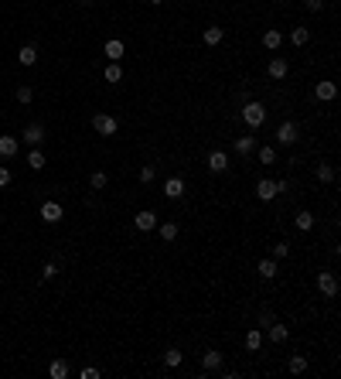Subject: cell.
I'll return each mask as SVG.
<instances>
[{"label":"cell","instance_id":"obj_15","mask_svg":"<svg viewBox=\"0 0 341 379\" xmlns=\"http://www.w3.org/2000/svg\"><path fill=\"white\" fill-rule=\"evenodd\" d=\"M222 38H225V31H222V28H215V24H212V28H205V31H202V41H205V45H218Z\"/></svg>","mask_w":341,"mask_h":379},{"label":"cell","instance_id":"obj_14","mask_svg":"<svg viewBox=\"0 0 341 379\" xmlns=\"http://www.w3.org/2000/svg\"><path fill=\"white\" fill-rule=\"evenodd\" d=\"M164 195H167V198H181V195H184V181H181V178H167V184H164Z\"/></svg>","mask_w":341,"mask_h":379},{"label":"cell","instance_id":"obj_31","mask_svg":"<svg viewBox=\"0 0 341 379\" xmlns=\"http://www.w3.org/2000/svg\"><path fill=\"white\" fill-rule=\"evenodd\" d=\"M287 369H290V372H304V369H307V359H304V356H294L290 362H287Z\"/></svg>","mask_w":341,"mask_h":379},{"label":"cell","instance_id":"obj_21","mask_svg":"<svg viewBox=\"0 0 341 379\" xmlns=\"http://www.w3.org/2000/svg\"><path fill=\"white\" fill-rule=\"evenodd\" d=\"M290 41H294L297 48L307 45V41H310V31H307V28H294V31H290Z\"/></svg>","mask_w":341,"mask_h":379},{"label":"cell","instance_id":"obj_29","mask_svg":"<svg viewBox=\"0 0 341 379\" xmlns=\"http://www.w3.org/2000/svg\"><path fill=\"white\" fill-rule=\"evenodd\" d=\"M318 181H321V184L334 181V168H331V164H321V168H318Z\"/></svg>","mask_w":341,"mask_h":379},{"label":"cell","instance_id":"obj_7","mask_svg":"<svg viewBox=\"0 0 341 379\" xmlns=\"http://www.w3.org/2000/svg\"><path fill=\"white\" fill-rule=\"evenodd\" d=\"M21 140H27V144H34V147H38V144L45 140V126H41V123H31V126L21 133Z\"/></svg>","mask_w":341,"mask_h":379},{"label":"cell","instance_id":"obj_10","mask_svg":"<svg viewBox=\"0 0 341 379\" xmlns=\"http://www.w3.org/2000/svg\"><path fill=\"white\" fill-rule=\"evenodd\" d=\"M41 219H45V222H62V205H58V202H45V205H41Z\"/></svg>","mask_w":341,"mask_h":379},{"label":"cell","instance_id":"obj_17","mask_svg":"<svg viewBox=\"0 0 341 379\" xmlns=\"http://www.w3.org/2000/svg\"><path fill=\"white\" fill-rule=\"evenodd\" d=\"M263 45L270 48V51H276V48L283 45V35H280V31H273V28H270V31L263 35Z\"/></svg>","mask_w":341,"mask_h":379},{"label":"cell","instance_id":"obj_1","mask_svg":"<svg viewBox=\"0 0 341 379\" xmlns=\"http://www.w3.org/2000/svg\"><path fill=\"white\" fill-rule=\"evenodd\" d=\"M242 120H246V126H263V120H266V106L263 103H252V99H246V106H242Z\"/></svg>","mask_w":341,"mask_h":379},{"label":"cell","instance_id":"obj_2","mask_svg":"<svg viewBox=\"0 0 341 379\" xmlns=\"http://www.w3.org/2000/svg\"><path fill=\"white\" fill-rule=\"evenodd\" d=\"M92 126H96V133H102V137H113L116 133V120L106 113H96L92 116Z\"/></svg>","mask_w":341,"mask_h":379},{"label":"cell","instance_id":"obj_18","mask_svg":"<svg viewBox=\"0 0 341 379\" xmlns=\"http://www.w3.org/2000/svg\"><path fill=\"white\" fill-rule=\"evenodd\" d=\"M266 332H270V338H273V342H276V345H280V342H287V338H290V332H287V324H276V321H273L270 328H266Z\"/></svg>","mask_w":341,"mask_h":379},{"label":"cell","instance_id":"obj_23","mask_svg":"<svg viewBox=\"0 0 341 379\" xmlns=\"http://www.w3.org/2000/svg\"><path fill=\"white\" fill-rule=\"evenodd\" d=\"M260 345H263V332H260V328H252V332L246 335V348H249V352H256Z\"/></svg>","mask_w":341,"mask_h":379},{"label":"cell","instance_id":"obj_19","mask_svg":"<svg viewBox=\"0 0 341 379\" xmlns=\"http://www.w3.org/2000/svg\"><path fill=\"white\" fill-rule=\"evenodd\" d=\"M202 366H205V372H212V369H218V366H222V352H205Z\"/></svg>","mask_w":341,"mask_h":379},{"label":"cell","instance_id":"obj_13","mask_svg":"<svg viewBox=\"0 0 341 379\" xmlns=\"http://www.w3.org/2000/svg\"><path fill=\"white\" fill-rule=\"evenodd\" d=\"M17 147H21V140H17V137H0V157H14Z\"/></svg>","mask_w":341,"mask_h":379},{"label":"cell","instance_id":"obj_6","mask_svg":"<svg viewBox=\"0 0 341 379\" xmlns=\"http://www.w3.org/2000/svg\"><path fill=\"white\" fill-rule=\"evenodd\" d=\"M314 96H318L321 103H331V99L338 96V86H334V82H318V86H314Z\"/></svg>","mask_w":341,"mask_h":379},{"label":"cell","instance_id":"obj_35","mask_svg":"<svg viewBox=\"0 0 341 379\" xmlns=\"http://www.w3.org/2000/svg\"><path fill=\"white\" fill-rule=\"evenodd\" d=\"M140 181H144V184L154 181V164H144V168H140Z\"/></svg>","mask_w":341,"mask_h":379},{"label":"cell","instance_id":"obj_26","mask_svg":"<svg viewBox=\"0 0 341 379\" xmlns=\"http://www.w3.org/2000/svg\"><path fill=\"white\" fill-rule=\"evenodd\" d=\"M181 348H167V352H164V362H167V366L170 369H178V366H181Z\"/></svg>","mask_w":341,"mask_h":379},{"label":"cell","instance_id":"obj_3","mask_svg":"<svg viewBox=\"0 0 341 379\" xmlns=\"http://www.w3.org/2000/svg\"><path fill=\"white\" fill-rule=\"evenodd\" d=\"M276 195H280V192H276V181H270V178H263V181L256 184V198H260V202H273Z\"/></svg>","mask_w":341,"mask_h":379},{"label":"cell","instance_id":"obj_11","mask_svg":"<svg viewBox=\"0 0 341 379\" xmlns=\"http://www.w3.org/2000/svg\"><path fill=\"white\" fill-rule=\"evenodd\" d=\"M266 72H270V79H283L287 72H290V65H287V58H273L270 65H266Z\"/></svg>","mask_w":341,"mask_h":379},{"label":"cell","instance_id":"obj_38","mask_svg":"<svg viewBox=\"0 0 341 379\" xmlns=\"http://www.w3.org/2000/svg\"><path fill=\"white\" fill-rule=\"evenodd\" d=\"M58 274V266L55 263H45V270H41V277H45V280H51V277Z\"/></svg>","mask_w":341,"mask_h":379},{"label":"cell","instance_id":"obj_39","mask_svg":"<svg viewBox=\"0 0 341 379\" xmlns=\"http://www.w3.org/2000/svg\"><path fill=\"white\" fill-rule=\"evenodd\" d=\"M270 324H273V314H270V311H263V314H260V328H270Z\"/></svg>","mask_w":341,"mask_h":379},{"label":"cell","instance_id":"obj_9","mask_svg":"<svg viewBox=\"0 0 341 379\" xmlns=\"http://www.w3.org/2000/svg\"><path fill=\"white\" fill-rule=\"evenodd\" d=\"M276 140H280V144H294V140H297V126L290 123V120H283L280 130H276Z\"/></svg>","mask_w":341,"mask_h":379},{"label":"cell","instance_id":"obj_22","mask_svg":"<svg viewBox=\"0 0 341 379\" xmlns=\"http://www.w3.org/2000/svg\"><path fill=\"white\" fill-rule=\"evenodd\" d=\"M27 168H31V171H41V168H45V154H41V150H31V154H27Z\"/></svg>","mask_w":341,"mask_h":379},{"label":"cell","instance_id":"obj_33","mask_svg":"<svg viewBox=\"0 0 341 379\" xmlns=\"http://www.w3.org/2000/svg\"><path fill=\"white\" fill-rule=\"evenodd\" d=\"M283 256H290V242H276L273 246V260H283Z\"/></svg>","mask_w":341,"mask_h":379},{"label":"cell","instance_id":"obj_20","mask_svg":"<svg viewBox=\"0 0 341 379\" xmlns=\"http://www.w3.org/2000/svg\"><path fill=\"white\" fill-rule=\"evenodd\" d=\"M17 58H21V65H34V62H38V48H34V45H24Z\"/></svg>","mask_w":341,"mask_h":379},{"label":"cell","instance_id":"obj_34","mask_svg":"<svg viewBox=\"0 0 341 379\" xmlns=\"http://www.w3.org/2000/svg\"><path fill=\"white\" fill-rule=\"evenodd\" d=\"M106 181H109V178H106V171H96V174L89 178V184H92V188H106Z\"/></svg>","mask_w":341,"mask_h":379},{"label":"cell","instance_id":"obj_8","mask_svg":"<svg viewBox=\"0 0 341 379\" xmlns=\"http://www.w3.org/2000/svg\"><path fill=\"white\" fill-rule=\"evenodd\" d=\"M102 51H106V58H113V62H120V58L126 55V45L120 41V38H113V41H106V48H102Z\"/></svg>","mask_w":341,"mask_h":379},{"label":"cell","instance_id":"obj_28","mask_svg":"<svg viewBox=\"0 0 341 379\" xmlns=\"http://www.w3.org/2000/svg\"><path fill=\"white\" fill-rule=\"evenodd\" d=\"M102 79H106V82H120V79H123V69H120V65H106Z\"/></svg>","mask_w":341,"mask_h":379},{"label":"cell","instance_id":"obj_27","mask_svg":"<svg viewBox=\"0 0 341 379\" xmlns=\"http://www.w3.org/2000/svg\"><path fill=\"white\" fill-rule=\"evenodd\" d=\"M160 239L174 242V239H178V226H174V222H164V226H160Z\"/></svg>","mask_w":341,"mask_h":379},{"label":"cell","instance_id":"obj_4","mask_svg":"<svg viewBox=\"0 0 341 379\" xmlns=\"http://www.w3.org/2000/svg\"><path fill=\"white\" fill-rule=\"evenodd\" d=\"M318 290L324 294V297H334V294H338V280H334V274H318Z\"/></svg>","mask_w":341,"mask_h":379},{"label":"cell","instance_id":"obj_40","mask_svg":"<svg viewBox=\"0 0 341 379\" xmlns=\"http://www.w3.org/2000/svg\"><path fill=\"white\" fill-rule=\"evenodd\" d=\"M4 184H11V171H7V168L0 164V188H4Z\"/></svg>","mask_w":341,"mask_h":379},{"label":"cell","instance_id":"obj_25","mask_svg":"<svg viewBox=\"0 0 341 379\" xmlns=\"http://www.w3.org/2000/svg\"><path fill=\"white\" fill-rule=\"evenodd\" d=\"M256 270H260V277H266V280H270V277H276V260H260V266H256Z\"/></svg>","mask_w":341,"mask_h":379},{"label":"cell","instance_id":"obj_37","mask_svg":"<svg viewBox=\"0 0 341 379\" xmlns=\"http://www.w3.org/2000/svg\"><path fill=\"white\" fill-rule=\"evenodd\" d=\"M304 7H307L310 14H318L321 7H324V0H304Z\"/></svg>","mask_w":341,"mask_h":379},{"label":"cell","instance_id":"obj_30","mask_svg":"<svg viewBox=\"0 0 341 379\" xmlns=\"http://www.w3.org/2000/svg\"><path fill=\"white\" fill-rule=\"evenodd\" d=\"M310 226H314V215H310V212H297V229H310Z\"/></svg>","mask_w":341,"mask_h":379},{"label":"cell","instance_id":"obj_36","mask_svg":"<svg viewBox=\"0 0 341 379\" xmlns=\"http://www.w3.org/2000/svg\"><path fill=\"white\" fill-rule=\"evenodd\" d=\"M31 99H34V92L27 89V86H21V89H17V103H24V106H27Z\"/></svg>","mask_w":341,"mask_h":379},{"label":"cell","instance_id":"obj_24","mask_svg":"<svg viewBox=\"0 0 341 379\" xmlns=\"http://www.w3.org/2000/svg\"><path fill=\"white\" fill-rule=\"evenodd\" d=\"M236 150H239V154H249V150H256V137H236Z\"/></svg>","mask_w":341,"mask_h":379},{"label":"cell","instance_id":"obj_32","mask_svg":"<svg viewBox=\"0 0 341 379\" xmlns=\"http://www.w3.org/2000/svg\"><path fill=\"white\" fill-rule=\"evenodd\" d=\"M260 161H263V164H273V161H276V150L263 144V147H260Z\"/></svg>","mask_w":341,"mask_h":379},{"label":"cell","instance_id":"obj_41","mask_svg":"<svg viewBox=\"0 0 341 379\" xmlns=\"http://www.w3.org/2000/svg\"><path fill=\"white\" fill-rule=\"evenodd\" d=\"M150 4H160V0H150Z\"/></svg>","mask_w":341,"mask_h":379},{"label":"cell","instance_id":"obj_42","mask_svg":"<svg viewBox=\"0 0 341 379\" xmlns=\"http://www.w3.org/2000/svg\"><path fill=\"white\" fill-rule=\"evenodd\" d=\"M280 4H287V0H280Z\"/></svg>","mask_w":341,"mask_h":379},{"label":"cell","instance_id":"obj_16","mask_svg":"<svg viewBox=\"0 0 341 379\" xmlns=\"http://www.w3.org/2000/svg\"><path fill=\"white\" fill-rule=\"evenodd\" d=\"M48 376H51V379H65L68 376V362H65V359H55V362L48 366Z\"/></svg>","mask_w":341,"mask_h":379},{"label":"cell","instance_id":"obj_5","mask_svg":"<svg viewBox=\"0 0 341 379\" xmlns=\"http://www.w3.org/2000/svg\"><path fill=\"white\" fill-rule=\"evenodd\" d=\"M133 222H136V229L150 232V229H154V226H157V215H154L150 208H144V212H136V215H133Z\"/></svg>","mask_w":341,"mask_h":379},{"label":"cell","instance_id":"obj_12","mask_svg":"<svg viewBox=\"0 0 341 379\" xmlns=\"http://www.w3.org/2000/svg\"><path fill=\"white\" fill-rule=\"evenodd\" d=\"M208 168H212L215 174H222L229 168V157L222 154V150H212V154H208Z\"/></svg>","mask_w":341,"mask_h":379}]
</instances>
